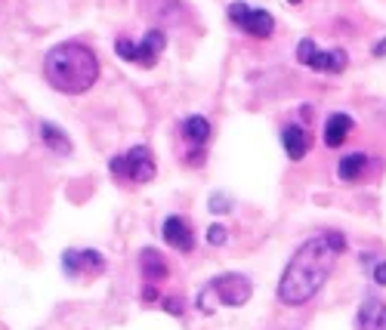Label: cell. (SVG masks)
<instances>
[{
    "label": "cell",
    "mask_w": 386,
    "mask_h": 330,
    "mask_svg": "<svg viewBox=\"0 0 386 330\" xmlns=\"http://www.w3.org/2000/svg\"><path fill=\"white\" fill-rule=\"evenodd\" d=\"M346 250V238L340 232H322L313 234L303 247L290 257L285 275L278 281V299L285 306H303L318 290L327 284L334 272L337 257Z\"/></svg>",
    "instance_id": "cell-1"
},
{
    "label": "cell",
    "mask_w": 386,
    "mask_h": 330,
    "mask_svg": "<svg viewBox=\"0 0 386 330\" xmlns=\"http://www.w3.org/2000/svg\"><path fill=\"white\" fill-rule=\"evenodd\" d=\"M44 78L56 93L81 96L99 81V56L81 41H65L44 56Z\"/></svg>",
    "instance_id": "cell-2"
},
{
    "label": "cell",
    "mask_w": 386,
    "mask_h": 330,
    "mask_svg": "<svg viewBox=\"0 0 386 330\" xmlns=\"http://www.w3.org/2000/svg\"><path fill=\"white\" fill-rule=\"evenodd\" d=\"M253 294V284L248 275L241 272H223V275L210 278L207 284L198 290L195 309L201 315H213L220 306H244Z\"/></svg>",
    "instance_id": "cell-3"
},
{
    "label": "cell",
    "mask_w": 386,
    "mask_h": 330,
    "mask_svg": "<svg viewBox=\"0 0 386 330\" xmlns=\"http://www.w3.org/2000/svg\"><path fill=\"white\" fill-rule=\"evenodd\" d=\"M164 46H167V34L161 31V28H148L146 37L139 43H133L130 37H118V41H115V53L124 62H130V65L152 68V65L158 62V56L164 53Z\"/></svg>",
    "instance_id": "cell-4"
},
{
    "label": "cell",
    "mask_w": 386,
    "mask_h": 330,
    "mask_svg": "<svg viewBox=\"0 0 386 330\" xmlns=\"http://www.w3.org/2000/svg\"><path fill=\"white\" fill-rule=\"evenodd\" d=\"M108 170H111V176L124 179V182H148V179H155V173H158L155 158L146 145H133L130 152L111 158Z\"/></svg>",
    "instance_id": "cell-5"
},
{
    "label": "cell",
    "mask_w": 386,
    "mask_h": 330,
    "mask_svg": "<svg viewBox=\"0 0 386 330\" xmlns=\"http://www.w3.org/2000/svg\"><path fill=\"white\" fill-rule=\"evenodd\" d=\"M225 16H229L232 25H238L244 34L257 37V41H266V37H272V31H275V16H272L269 9H253L248 4H241V0L229 4Z\"/></svg>",
    "instance_id": "cell-6"
},
{
    "label": "cell",
    "mask_w": 386,
    "mask_h": 330,
    "mask_svg": "<svg viewBox=\"0 0 386 330\" xmlns=\"http://www.w3.org/2000/svg\"><path fill=\"white\" fill-rule=\"evenodd\" d=\"M297 59H300V65H306L313 71H322V74H340L350 65L343 50H318L313 37H303L297 43Z\"/></svg>",
    "instance_id": "cell-7"
},
{
    "label": "cell",
    "mask_w": 386,
    "mask_h": 330,
    "mask_svg": "<svg viewBox=\"0 0 386 330\" xmlns=\"http://www.w3.org/2000/svg\"><path fill=\"white\" fill-rule=\"evenodd\" d=\"M106 269V257L99 250H74L68 247L62 253V272L68 278H78V275H99Z\"/></svg>",
    "instance_id": "cell-8"
},
{
    "label": "cell",
    "mask_w": 386,
    "mask_h": 330,
    "mask_svg": "<svg viewBox=\"0 0 386 330\" xmlns=\"http://www.w3.org/2000/svg\"><path fill=\"white\" fill-rule=\"evenodd\" d=\"M161 234H164V241L180 253H189L195 247V232L183 216H167L164 225H161Z\"/></svg>",
    "instance_id": "cell-9"
},
{
    "label": "cell",
    "mask_w": 386,
    "mask_h": 330,
    "mask_svg": "<svg viewBox=\"0 0 386 330\" xmlns=\"http://www.w3.org/2000/svg\"><path fill=\"white\" fill-rule=\"evenodd\" d=\"M355 324H359V330H386V303H380L377 297H368L359 306Z\"/></svg>",
    "instance_id": "cell-10"
},
{
    "label": "cell",
    "mask_w": 386,
    "mask_h": 330,
    "mask_svg": "<svg viewBox=\"0 0 386 330\" xmlns=\"http://www.w3.org/2000/svg\"><path fill=\"white\" fill-rule=\"evenodd\" d=\"M281 145H285V152L290 161H303V158L309 155V133L300 124H288L285 130H281Z\"/></svg>",
    "instance_id": "cell-11"
},
{
    "label": "cell",
    "mask_w": 386,
    "mask_h": 330,
    "mask_svg": "<svg viewBox=\"0 0 386 330\" xmlns=\"http://www.w3.org/2000/svg\"><path fill=\"white\" fill-rule=\"evenodd\" d=\"M352 130V118L343 115V111H337V115H331L325 120V145L327 148H340L346 143V136H350Z\"/></svg>",
    "instance_id": "cell-12"
},
{
    "label": "cell",
    "mask_w": 386,
    "mask_h": 330,
    "mask_svg": "<svg viewBox=\"0 0 386 330\" xmlns=\"http://www.w3.org/2000/svg\"><path fill=\"white\" fill-rule=\"evenodd\" d=\"M41 139H44V145L50 148V152H56V155H62V158H68L71 155V139H68V133H65L62 127H56V124H50V120H44L41 124Z\"/></svg>",
    "instance_id": "cell-13"
},
{
    "label": "cell",
    "mask_w": 386,
    "mask_h": 330,
    "mask_svg": "<svg viewBox=\"0 0 386 330\" xmlns=\"http://www.w3.org/2000/svg\"><path fill=\"white\" fill-rule=\"evenodd\" d=\"M139 259H143V275H146L148 284H158V281L167 278V259L155 247H146L143 253H139Z\"/></svg>",
    "instance_id": "cell-14"
},
{
    "label": "cell",
    "mask_w": 386,
    "mask_h": 330,
    "mask_svg": "<svg viewBox=\"0 0 386 330\" xmlns=\"http://www.w3.org/2000/svg\"><path fill=\"white\" fill-rule=\"evenodd\" d=\"M183 136L189 139V145L195 148H204L207 139H210V120L201 118V115H192L183 120Z\"/></svg>",
    "instance_id": "cell-15"
},
{
    "label": "cell",
    "mask_w": 386,
    "mask_h": 330,
    "mask_svg": "<svg viewBox=\"0 0 386 330\" xmlns=\"http://www.w3.org/2000/svg\"><path fill=\"white\" fill-rule=\"evenodd\" d=\"M371 164V158L368 155H362V152H355V155H346L340 164H337V176L343 179V182H355V179H362V173L368 170Z\"/></svg>",
    "instance_id": "cell-16"
},
{
    "label": "cell",
    "mask_w": 386,
    "mask_h": 330,
    "mask_svg": "<svg viewBox=\"0 0 386 330\" xmlns=\"http://www.w3.org/2000/svg\"><path fill=\"white\" fill-rule=\"evenodd\" d=\"M207 207H210V213L225 216V213L232 210V197H229V195H223V192H213V195H210V201H207Z\"/></svg>",
    "instance_id": "cell-17"
},
{
    "label": "cell",
    "mask_w": 386,
    "mask_h": 330,
    "mask_svg": "<svg viewBox=\"0 0 386 330\" xmlns=\"http://www.w3.org/2000/svg\"><path fill=\"white\" fill-rule=\"evenodd\" d=\"M225 238H229V232H225V225L213 222L210 229H207V244H213V247H220V244H225Z\"/></svg>",
    "instance_id": "cell-18"
},
{
    "label": "cell",
    "mask_w": 386,
    "mask_h": 330,
    "mask_svg": "<svg viewBox=\"0 0 386 330\" xmlns=\"http://www.w3.org/2000/svg\"><path fill=\"white\" fill-rule=\"evenodd\" d=\"M371 278H374V284L377 287H386V259H380L377 266L371 269Z\"/></svg>",
    "instance_id": "cell-19"
},
{
    "label": "cell",
    "mask_w": 386,
    "mask_h": 330,
    "mask_svg": "<svg viewBox=\"0 0 386 330\" xmlns=\"http://www.w3.org/2000/svg\"><path fill=\"white\" fill-rule=\"evenodd\" d=\"M161 306L167 309V315H183V299H176V297H164Z\"/></svg>",
    "instance_id": "cell-20"
},
{
    "label": "cell",
    "mask_w": 386,
    "mask_h": 330,
    "mask_svg": "<svg viewBox=\"0 0 386 330\" xmlns=\"http://www.w3.org/2000/svg\"><path fill=\"white\" fill-rule=\"evenodd\" d=\"M374 56H386V37L380 43H374Z\"/></svg>",
    "instance_id": "cell-21"
},
{
    "label": "cell",
    "mask_w": 386,
    "mask_h": 330,
    "mask_svg": "<svg viewBox=\"0 0 386 330\" xmlns=\"http://www.w3.org/2000/svg\"><path fill=\"white\" fill-rule=\"evenodd\" d=\"M288 4H303V0H288Z\"/></svg>",
    "instance_id": "cell-22"
}]
</instances>
